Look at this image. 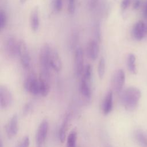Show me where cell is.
<instances>
[{
    "label": "cell",
    "mask_w": 147,
    "mask_h": 147,
    "mask_svg": "<svg viewBox=\"0 0 147 147\" xmlns=\"http://www.w3.org/2000/svg\"><path fill=\"white\" fill-rule=\"evenodd\" d=\"M141 93L139 89L131 87L125 90L121 96V100L125 108L129 111L134 110L138 106Z\"/></svg>",
    "instance_id": "6da1fadb"
},
{
    "label": "cell",
    "mask_w": 147,
    "mask_h": 147,
    "mask_svg": "<svg viewBox=\"0 0 147 147\" xmlns=\"http://www.w3.org/2000/svg\"><path fill=\"white\" fill-rule=\"evenodd\" d=\"M52 49L48 43L42 45L39 52V63L41 68L40 72L50 74L51 55Z\"/></svg>",
    "instance_id": "7a4b0ae2"
},
{
    "label": "cell",
    "mask_w": 147,
    "mask_h": 147,
    "mask_svg": "<svg viewBox=\"0 0 147 147\" xmlns=\"http://www.w3.org/2000/svg\"><path fill=\"white\" fill-rule=\"evenodd\" d=\"M24 87L26 91L34 95L40 94L39 79L33 74H30L26 76L24 82Z\"/></svg>",
    "instance_id": "3957f363"
},
{
    "label": "cell",
    "mask_w": 147,
    "mask_h": 147,
    "mask_svg": "<svg viewBox=\"0 0 147 147\" xmlns=\"http://www.w3.org/2000/svg\"><path fill=\"white\" fill-rule=\"evenodd\" d=\"M4 49L8 57L15 58L18 56V41L13 36L7 37L4 42Z\"/></svg>",
    "instance_id": "277c9868"
},
{
    "label": "cell",
    "mask_w": 147,
    "mask_h": 147,
    "mask_svg": "<svg viewBox=\"0 0 147 147\" xmlns=\"http://www.w3.org/2000/svg\"><path fill=\"white\" fill-rule=\"evenodd\" d=\"M13 101L12 94L6 86H0V107L2 109L10 107Z\"/></svg>",
    "instance_id": "5b68a950"
},
{
    "label": "cell",
    "mask_w": 147,
    "mask_h": 147,
    "mask_svg": "<svg viewBox=\"0 0 147 147\" xmlns=\"http://www.w3.org/2000/svg\"><path fill=\"white\" fill-rule=\"evenodd\" d=\"M125 80V72L122 69L116 71L113 75L111 86L115 92H119L123 88Z\"/></svg>",
    "instance_id": "8992f818"
},
{
    "label": "cell",
    "mask_w": 147,
    "mask_h": 147,
    "mask_svg": "<svg viewBox=\"0 0 147 147\" xmlns=\"http://www.w3.org/2000/svg\"><path fill=\"white\" fill-rule=\"evenodd\" d=\"M18 56L22 66L25 68H28L30 64V57L26 44L24 40L18 41Z\"/></svg>",
    "instance_id": "52a82bcc"
},
{
    "label": "cell",
    "mask_w": 147,
    "mask_h": 147,
    "mask_svg": "<svg viewBox=\"0 0 147 147\" xmlns=\"http://www.w3.org/2000/svg\"><path fill=\"white\" fill-rule=\"evenodd\" d=\"M131 33L136 40L141 41L147 35V24L139 21L134 25Z\"/></svg>",
    "instance_id": "ba28073f"
},
{
    "label": "cell",
    "mask_w": 147,
    "mask_h": 147,
    "mask_svg": "<svg viewBox=\"0 0 147 147\" xmlns=\"http://www.w3.org/2000/svg\"><path fill=\"white\" fill-rule=\"evenodd\" d=\"M75 72L76 76H80L84 71V55L81 48L78 47L75 52Z\"/></svg>",
    "instance_id": "9c48e42d"
},
{
    "label": "cell",
    "mask_w": 147,
    "mask_h": 147,
    "mask_svg": "<svg viewBox=\"0 0 147 147\" xmlns=\"http://www.w3.org/2000/svg\"><path fill=\"white\" fill-rule=\"evenodd\" d=\"M48 122L47 120H43L38 126L36 135V140L37 146H42L48 130Z\"/></svg>",
    "instance_id": "30bf717a"
},
{
    "label": "cell",
    "mask_w": 147,
    "mask_h": 147,
    "mask_svg": "<svg viewBox=\"0 0 147 147\" xmlns=\"http://www.w3.org/2000/svg\"><path fill=\"white\" fill-rule=\"evenodd\" d=\"M38 79L40 94L43 96H46L50 91V74L40 72Z\"/></svg>",
    "instance_id": "8fae6325"
},
{
    "label": "cell",
    "mask_w": 147,
    "mask_h": 147,
    "mask_svg": "<svg viewBox=\"0 0 147 147\" xmlns=\"http://www.w3.org/2000/svg\"><path fill=\"white\" fill-rule=\"evenodd\" d=\"M5 130L9 138L14 137L18 132V116L14 114L5 126Z\"/></svg>",
    "instance_id": "7c38bea8"
},
{
    "label": "cell",
    "mask_w": 147,
    "mask_h": 147,
    "mask_svg": "<svg viewBox=\"0 0 147 147\" xmlns=\"http://www.w3.org/2000/svg\"><path fill=\"white\" fill-rule=\"evenodd\" d=\"M87 55L92 60L97 59L99 53V47L98 42L95 40L89 41L87 47Z\"/></svg>",
    "instance_id": "4fadbf2b"
},
{
    "label": "cell",
    "mask_w": 147,
    "mask_h": 147,
    "mask_svg": "<svg viewBox=\"0 0 147 147\" xmlns=\"http://www.w3.org/2000/svg\"><path fill=\"white\" fill-rule=\"evenodd\" d=\"M29 23L31 29L33 32L37 31L40 25L39 12L37 6H35L31 10L29 17Z\"/></svg>",
    "instance_id": "5bb4252c"
},
{
    "label": "cell",
    "mask_w": 147,
    "mask_h": 147,
    "mask_svg": "<svg viewBox=\"0 0 147 147\" xmlns=\"http://www.w3.org/2000/svg\"><path fill=\"white\" fill-rule=\"evenodd\" d=\"M71 114L70 113H67L63 120L62 123L61 125L60 128L59 129V139L61 142H64L65 139V136L67 134V131L68 130V125L69 123L71 121Z\"/></svg>",
    "instance_id": "9a60e30c"
},
{
    "label": "cell",
    "mask_w": 147,
    "mask_h": 147,
    "mask_svg": "<svg viewBox=\"0 0 147 147\" xmlns=\"http://www.w3.org/2000/svg\"><path fill=\"white\" fill-rule=\"evenodd\" d=\"M113 91L110 90L106 94L102 102V111L105 115L109 114L113 109Z\"/></svg>",
    "instance_id": "2e32d148"
},
{
    "label": "cell",
    "mask_w": 147,
    "mask_h": 147,
    "mask_svg": "<svg viewBox=\"0 0 147 147\" xmlns=\"http://www.w3.org/2000/svg\"><path fill=\"white\" fill-rule=\"evenodd\" d=\"M90 84L91 81L87 80L82 78L80 86V94L86 100H90L91 98V93Z\"/></svg>",
    "instance_id": "e0dca14e"
},
{
    "label": "cell",
    "mask_w": 147,
    "mask_h": 147,
    "mask_svg": "<svg viewBox=\"0 0 147 147\" xmlns=\"http://www.w3.org/2000/svg\"><path fill=\"white\" fill-rule=\"evenodd\" d=\"M51 66L57 72L60 71L62 68V63L60 57L56 49L52 50L51 55Z\"/></svg>",
    "instance_id": "ac0fdd59"
},
{
    "label": "cell",
    "mask_w": 147,
    "mask_h": 147,
    "mask_svg": "<svg viewBox=\"0 0 147 147\" xmlns=\"http://www.w3.org/2000/svg\"><path fill=\"white\" fill-rule=\"evenodd\" d=\"M135 61H136L135 56L133 53L129 54L127 57V66L129 71L133 74H136L137 72Z\"/></svg>",
    "instance_id": "d6986e66"
},
{
    "label": "cell",
    "mask_w": 147,
    "mask_h": 147,
    "mask_svg": "<svg viewBox=\"0 0 147 147\" xmlns=\"http://www.w3.org/2000/svg\"><path fill=\"white\" fill-rule=\"evenodd\" d=\"M77 132L76 130H72L69 134L67 140V147H76Z\"/></svg>",
    "instance_id": "ffe728a7"
},
{
    "label": "cell",
    "mask_w": 147,
    "mask_h": 147,
    "mask_svg": "<svg viewBox=\"0 0 147 147\" xmlns=\"http://www.w3.org/2000/svg\"><path fill=\"white\" fill-rule=\"evenodd\" d=\"M135 137L138 142L143 147H147V138L141 130H137L135 134Z\"/></svg>",
    "instance_id": "44dd1931"
},
{
    "label": "cell",
    "mask_w": 147,
    "mask_h": 147,
    "mask_svg": "<svg viewBox=\"0 0 147 147\" xmlns=\"http://www.w3.org/2000/svg\"><path fill=\"white\" fill-rule=\"evenodd\" d=\"M79 41V34L77 31L74 30L71 34L69 40V46L71 49H75Z\"/></svg>",
    "instance_id": "7402d4cb"
},
{
    "label": "cell",
    "mask_w": 147,
    "mask_h": 147,
    "mask_svg": "<svg viewBox=\"0 0 147 147\" xmlns=\"http://www.w3.org/2000/svg\"><path fill=\"white\" fill-rule=\"evenodd\" d=\"M105 60L103 57H101L99 60L98 66V73L100 79H102L105 73Z\"/></svg>",
    "instance_id": "603a6c76"
},
{
    "label": "cell",
    "mask_w": 147,
    "mask_h": 147,
    "mask_svg": "<svg viewBox=\"0 0 147 147\" xmlns=\"http://www.w3.org/2000/svg\"><path fill=\"white\" fill-rule=\"evenodd\" d=\"M94 36L96 38V40L98 42H100L101 40V30H100V26L99 22H96L94 25Z\"/></svg>",
    "instance_id": "cb8c5ba5"
},
{
    "label": "cell",
    "mask_w": 147,
    "mask_h": 147,
    "mask_svg": "<svg viewBox=\"0 0 147 147\" xmlns=\"http://www.w3.org/2000/svg\"><path fill=\"white\" fill-rule=\"evenodd\" d=\"M7 16L4 11H0V28L1 29L5 28L7 24Z\"/></svg>",
    "instance_id": "d4e9b609"
},
{
    "label": "cell",
    "mask_w": 147,
    "mask_h": 147,
    "mask_svg": "<svg viewBox=\"0 0 147 147\" xmlns=\"http://www.w3.org/2000/svg\"><path fill=\"white\" fill-rule=\"evenodd\" d=\"M76 8V0H68V11L70 14H74Z\"/></svg>",
    "instance_id": "484cf974"
},
{
    "label": "cell",
    "mask_w": 147,
    "mask_h": 147,
    "mask_svg": "<svg viewBox=\"0 0 147 147\" xmlns=\"http://www.w3.org/2000/svg\"><path fill=\"white\" fill-rule=\"evenodd\" d=\"M29 138L28 136H25L16 146V147H29Z\"/></svg>",
    "instance_id": "4316f807"
},
{
    "label": "cell",
    "mask_w": 147,
    "mask_h": 147,
    "mask_svg": "<svg viewBox=\"0 0 147 147\" xmlns=\"http://www.w3.org/2000/svg\"><path fill=\"white\" fill-rule=\"evenodd\" d=\"M53 7L56 11H60L63 8V0H53Z\"/></svg>",
    "instance_id": "83f0119b"
},
{
    "label": "cell",
    "mask_w": 147,
    "mask_h": 147,
    "mask_svg": "<svg viewBox=\"0 0 147 147\" xmlns=\"http://www.w3.org/2000/svg\"><path fill=\"white\" fill-rule=\"evenodd\" d=\"M99 0H87V5L90 10H94L98 6Z\"/></svg>",
    "instance_id": "f1b7e54d"
},
{
    "label": "cell",
    "mask_w": 147,
    "mask_h": 147,
    "mask_svg": "<svg viewBox=\"0 0 147 147\" xmlns=\"http://www.w3.org/2000/svg\"><path fill=\"white\" fill-rule=\"evenodd\" d=\"M131 0H122L121 3V8L122 10L126 9L130 5Z\"/></svg>",
    "instance_id": "f546056e"
},
{
    "label": "cell",
    "mask_w": 147,
    "mask_h": 147,
    "mask_svg": "<svg viewBox=\"0 0 147 147\" xmlns=\"http://www.w3.org/2000/svg\"><path fill=\"white\" fill-rule=\"evenodd\" d=\"M32 109V105H31V103H27L25 107H24V113H28L30 111V110H31Z\"/></svg>",
    "instance_id": "4dcf8cb0"
},
{
    "label": "cell",
    "mask_w": 147,
    "mask_h": 147,
    "mask_svg": "<svg viewBox=\"0 0 147 147\" xmlns=\"http://www.w3.org/2000/svg\"><path fill=\"white\" fill-rule=\"evenodd\" d=\"M143 17L144 18L147 19V1H146L143 9Z\"/></svg>",
    "instance_id": "1f68e13d"
},
{
    "label": "cell",
    "mask_w": 147,
    "mask_h": 147,
    "mask_svg": "<svg viewBox=\"0 0 147 147\" xmlns=\"http://www.w3.org/2000/svg\"><path fill=\"white\" fill-rule=\"evenodd\" d=\"M141 6V1L140 0H136L133 3V8L134 9H138Z\"/></svg>",
    "instance_id": "d6a6232c"
},
{
    "label": "cell",
    "mask_w": 147,
    "mask_h": 147,
    "mask_svg": "<svg viewBox=\"0 0 147 147\" xmlns=\"http://www.w3.org/2000/svg\"><path fill=\"white\" fill-rule=\"evenodd\" d=\"M27 1H28V0H20V3H21V4H24Z\"/></svg>",
    "instance_id": "836d02e7"
},
{
    "label": "cell",
    "mask_w": 147,
    "mask_h": 147,
    "mask_svg": "<svg viewBox=\"0 0 147 147\" xmlns=\"http://www.w3.org/2000/svg\"><path fill=\"white\" fill-rule=\"evenodd\" d=\"M37 147H42V146H37Z\"/></svg>",
    "instance_id": "e575fe53"
}]
</instances>
